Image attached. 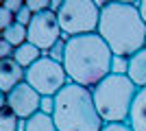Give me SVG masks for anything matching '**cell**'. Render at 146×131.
Masks as SVG:
<instances>
[{"instance_id":"6da1fadb","label":"cell","mask_w":146,"mask_h":131,"mask_svg":"<svg viewBox=\"0 0 146 131\" xmlns=\"http://www.w3.org/2000/svg\"><path fill=\"white\" fill-rule=\"evenodd\" d=\"M111 59L113 53L98 33L79 35L66 42L63 68L70 83L87 90H94L98 83L111 74Z\"/></svg>"},{"instance_id":"7a4b0ae2","label":"cell","mask_w":146,"mask_h":131,"mask_svg":"<svg viewBox=\"0 0 146 131\" xmlns=\"http://www.w3.org/2000/svg\"><path fill=\"white\" fill-rule=\"evenodd\" d=\"M96 33L113 55L133 57L146 48V24L135 2H107L100 9Z\"/></svg>"},{"instance_id":"3957f363","label":"cell","mask_w":146,"mask_h":131,"mask_svg":"<svg viewBox=\"0 0 146 131\" xmlns=\"http://www.w3.org/2000/svg\"><path fill=\"white\" fill-rule=\"evenodd\" d=\"M52 120L57 131H103L105 122L94 105L92 90L68 83L55 96Z\"/></svg>"},{"instance_id":"277c9868","label":"cell","mask_w":146,"mask_h":131,"mask_svg":"<svg viewBox=\"0 0 146 131\" xmlns=\"http://www.w3.org/2000/svg\"><path fill=\"white\" fill-rule=\"evenodd\" d=\"M92 96L105 125H129L131 107L137 96V87L129 76L109 74L92 90Z\"/></svg>"},{"instance_id":"5b68a950","label":"cell","mask_w":146,"mask_h":131,"mask_svg":"<svg viewBox=\"0 0 146 131\" xmlns=\"http://www.w3.org/2000/svg\"><path fill=\"white\" fill-rule=\"evenodd\" d=\"M59 26L63 37H79V35H92L98 31L100 22V9L94 0H63L59 13H57Z\"/></svg>"},{"instance_id":"8992f818","label":"cell","mask_w":146,"mask_h":131,"mask_svg":"<svg viewBox=\"0 0 146 131\" xmlns=\"http://www.w3.org/2000/svg\"><path fill=\"white\" fill-rule=\"evenodd\" d=\"M24 81L35 92H39V96H57L70 83V79L66 74L63 63H57L48 55H42L39 61H35L26 70Z\"/></svg>"},{"instance_id":"52a82bcc","label":"cell","mask_w":146,"mask_h":131,"mask_svg":"<svg viewBox=\"0 0 146 131\" xmlns=\"http://www.w3.org/2000/svg\"><path fill=\"white\" fill-rule=\"evenodd\" d=\"M61 37H63V31H61V26H59L57 13L44 11V13L33 15V20H31V24H29V44L37 46L46 55Z\"/></svg>"},{"instance_id":"ba28073f","label":"cell","mask_w":146,"mask_h":131,"mask_svg":"<svg viewBox=\"0 0 146 131\" xmlns=\"http://www.w3.org/2000/svg\"><path fill=\"white\" fill-rule=\"evenodd\" d=\"M39 100H42L39 92H35L26 81L7 94V107L22 120H29L39 112Z\"/></svg>"},{"instance_id":"9c48e42d","label":"cell","mask_w":146,"mask_h":131,"mask_svg":"<svg viewBox=\"0 0 146 131\" xmlns=\"http://www.w3.org/2000/svg\"><path fill=\"white\" fill-rule=\"evenodd\" d=\"M24 74H26V70L13 57L11 59H2L0 61V90L5 94H9L20 83H24Z\"/></svg>"},{"instance_id":"30bf717a","label":"cell","mask_w":146,"mask_h":131,"mask_svg":"<svg viewBox=\"0 0 146 131\" xmlns=\"http://www.w3.org/2000/svg\"><path fill=\"white\" fill-rule=\"evenodd\" d=\"M127 76L135 83L137 90H144L146 87V48H142L140 53H135L133 57H129Z\"/></svg>"},{"instance_id":"8fae6325","label":"cell","mask_w":146,"mask_h":131,"mask_svg":"<svg viewBox=\"0 0 146 131\" xmlns=\"http://www.w3.org/2000/svg\"><path fill=\"white\" fill-rule=\"evenodd\" d=\"M129 127L133 131H146V87L137 90V96L131 107V116H129Z\"/></svg>"},{"instance_id":"7c38bea8","label":"cell","mask_w":146,"mask_h":131,"mask_svg":"<svg viewBox=\"0 0 146 131\" xmlns=\"http://www.w3.org/2000/svg\"><path fill=\"white\" fill-rule=\"evenodd\" d=\"M42 55H44L42 50L37 48V46H33V44H29V42L22 44V46H18V48L13 50V59H15L24 70H29L35 61H39Z\"/></svg>"},{"instance_id":"4fadbf2b","label":"cell","mask_w":146,"mask_h":131,"mask_svg":"<svg viewBox=\"0 0 146 131\" xmlns=\"http://www.w3.org/2000/svg\"><path fill=\"white\" fill-rule=\"evenodd\" d=\"M26 131H57V125L52 120V116L37 112L35 116H31L26 120Z\"/></svg>"},{"instance_id":"5bb4252c","label":"cell","mask_w":146,"mask_h":131,"mask_svg":"<svg viewBox=\"0 0 146 131\" xmlns=\"http://www.w3.org/2000/svg\"><path fill=\"white\" fill-rule=\"evenodd\" d=\"M2 39H7L13 48H18V46H22V44L29 42V29L15 22V24H11L5 33H2Z\"/></svg>"},{"instance_id":"9a60e30c","label":"cell","mask_w":146,"mask_h":131,"mask_svg":"<svg viewBox=\"0 0 146 131\" xmlns=\"http://www.w3.org/2000/svg\"><path fill=\"white\" fill-rule=\"evenodd\" d=\"M18 122H20V118L9 107L0 109V131H18Z\"/></svg>"},{"instance_id":"2e32d148","label":"cell","mask_w":146,"mask_h":131,"mask_svg":"<svg viewBox=\"0 0 146 131\" xmlns=\"http://www.w3.org/2000/svg\"><path fill=\"white\" fill-rule=\"evenodd\" d=\"M127 72H129V57L113 55V59H111V74L127 76Z\"/></svg>"},{"instance_id":"e0dca14e","label":"cell","mask_w":146,"mask_h":131,"mask_svg":"<svg viewBox=\"0 0 146 131\" xmlns=\"http://www.w3.org/2000/svg\"><path fill=\"white\" fill-rule=\"evenodd\" d=\"M66 42H68L66 37H61L59 42H57L55 46H52V48H50L48 53H46V55H48L50 59H52V61H57V63H63V57H66Z\"/></svg>"},{"instance_id":"ac0fdd59","label":"cell","mask_w":146,"mask_h":131,"mask_svg":"<svg viewBox=\"0 0 146 131\" xmlns=\"http://www.w3.org/2000/svg\"><path fill=\"white\" fill-rule=\"evenodd\" d=\"M11 24H15V15L9 9H5V5L0 7V33H5Z\"/></svg>"},{"instance_id":"d6986e66","label":"cell","mask_w":146,"mask_h":131,"mask_svg":"<svg viewBox=\"0 0 146 131\" xmlns=\"http://www.w3.org/2000/svg\"><path fill=\"white\" fill-rule=\"evenodd\" d=\"M26 7L31 9L33 15L44 13V11H50V2H48V0H26Z\"/></svg>"},{"instance_id":"ffe728a7","label":"cell","mask_w":146,"mask_h":131,"mask_svg":"<svg viewBox=\"0 0 146 131\" xmlns=\"http://www.w3.org/2000/svg\"><path fill=\"white\" fill-rule=\"evenodd\" d=\"M31 20H33V13H31V9H29V7H26V2H24V7H22V9H20L18 13H15V22L29 29Z\"/></svg>"},{"instance_id":"44dd1931","label":"cell","mask_w":146,"mask_h":131,"mask_svg":"<svg viewBox=\"0 0 146 131\" xmlns=\"http://www.w3.org/2000/svg\"><path fill=\"white\" fill-rule=\"evenodd\" d=\"M39 112L52 116V114H55V96H42V100H39Z\"/></svg>"},{"instance_id":"7402d4cb","label":"cell","mask_w":146,"mask_h":131,"mask_svg":"<svg viewBox=\"0 0 146 131\" xmlns=\"http://www.w3.org/2000/svg\"><path fill=\"white\" fill-rule=\"evenodd\" d=\"M13 50H15V48H13L11 44L7 42V39L0 37V61H2V59H11V57H13Z\"/></svg>"},{"instance_id":"603a6c76","label":"cell","mask_w":146,"mask_h":131,"mask_svg":"<svg viewBox=\"0 0 146 131\" xmlns=\"http://www.w3.org/2000/svg\"><path fill=\"white\" fill-rule=\"evenodd\" d=\"M24 2H26V0H2L5 9H9V11H11L13 15H15V13H18L20 9H22V7H24Z\"/></svg>"},{"instance_id":"cb8c5ba5","label":"cell","mask_w":146,"mask_h":131,"mask_svg":"<svg viewBox=\"0 0 146 131\" xmlns=\"http://www.w3.org/2000/svg\"><path fill=\"white\" fill-rule=\"evenodd\" d=\"M103 131H133L129 125H105Z\"/></svg>"},{"instance_id":"d4e9b609","label":"cell","mask_w":146,"mask_h":131,"mask_svg":"<svg viewBox=\"0 0 146 131\" xmlns=\"http://www.w3.org/2000/svg\"><path fill=\"white\" fill-rule=\"evenodd\" d=\"M137 9H140V15H142V20H144V24H146V0L137 2Z\"/></svg>"},{"instance_id":"484cf974","label":"cell","mask_w":146,"mask_h":131,"mask_svg":"<svg viewBox=\"0 0 146 131\" xmlns=\"http://www.w3.org/2000/svg\"><path fill=\"white\" fill-rule=\"evenodd\" d=\"M5 107H7V94L0 90V109H5Z\"/></svg>"},{"instance_id":"4316f807","label":"cell","mask_w":146,"mask_h":131,"mask_svg":"<svg viewBox=\"0 0 146 131\" xmlns=\"http://www.w3.org/2000/svg\"><path fill=\"white\" fill-rule=\"evenodd\" d=\"M0 7H2V0H0Z\"/></svg>"},{"instance_id":"83f0119b","label":"cell","mask_w":146,"mask_h":131,"mask_svg":"<svg viewBox=\"0 0 146 131\" xmlns=\"http://www.w3.org/2000/svg\"><path fill=\"white\" fill-rule=\"evenodd\" d=\"M0 37H2V33H0Z\"/></svg>"}]
</instances>
